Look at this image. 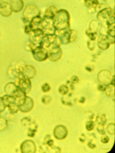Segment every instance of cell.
Returning <instances> with one entry per match:
<instances>
[{"instance_id": "24", "label": "cell", "mask_w": 115, "mask_h": 153, "mask_svg": "<svg viewBox=\"0 0 115 153\" xmlns=\"http://www.w3.org/2000/svg\"><path fill=\"white\" fill-rule=\"evenodd\" d=\"M8 107L10 112L12 114H15V113H17L19 110L18 106L15 102H12V103H10L8 106Z\"/></svg>"}, {"instance_id": "14", "label": "cell", "mask_w": 115, "mask_h": 153, "mask_svg": "<svg viewBox=\"0 0 115 153\" xmlns=\"http://www.w3.org/2000/svg\"><path fill=\"white\" fill-rule=\"evenodd\" d=\"M34 106V102L30 97L27 96L26 100L23 105L18 107L19 110L22 113H28L32 110Z\"/></svg>"}, {"instance_id": "7", "label": "cell", "mask_w": 115, "mask_h": 153, "mask_svg": "<svg viewBox=\"0 0 115 153\" xmlns=\"http://www.w3.org/2000/svg\"><path fill=\"white\" fill-rule=\"evenodd\" d=\"M113 15H114V11L111 8L108 7L100 10L98 13L97 18L98 20L102 23H106L107 20Z\"/></svg>"}, {"instance_id": "39", "label": "cell", "mask_w": 115, "mask_h": 153, "mask_svg": "<svg viewBox=\"0 0 115 153\" xmlns=\"http://www.w3.org/2000/svg\"><path fill=\"white\" fill-rule=\"evenodd\" d=\"M105 85H103V84H101L98 87V89L100 90V91H104V88H105Z\"/></svg>"}, {"instance_id": "36", "label": "cell", "mask_w": 115, "mask_h": 153, "mask_svg": "<svg viewBox=\"0 0 115 153\" xmlns=\"http://www.w3.org/2000/svg\"><path fill=\"white\" fill-rule=\"evenodd\" d=\"M24 30H25V33L26 34H30L31 33V31H32V30L30 25L29 24L25 26Z\"/></svg>"}, {"instance_id": "21", "label": "cell", "mask_w": 115, "mask_h": 153, "mask_svg": "<svg viewBox=\"0 0 115 153\" xmlns=\"http://www.w3.org/2000/svg\"><path fill=\"white\" fill-rule=\"evenodd\" d=\"M99 23L96 20L91 21L89 24V29L87 31L91 33H97V30L99 27Z\"/></svg>"}, {"instance_id": "25", "label": "cell", "mask_w": 115, "mask_h": 153, "mask_svg": "<svg viewBox=\"0 0 115 153\" xmlns=\"http://www.w3.org/2000/svg\"><path fill=\"white\" fill-rule=\"evenodd\" d=\"M8 126L7 120L3 117H0V131H4Z\"/></svg>"}, {"instance_id": "12", "label": "cell", "mask_w": 115, "mask_h": 153, "mask_svg": "<svg viewBox=\"0 0 115 153\" xmlns=\"http://www.w3.org/2000/svg\"><path fill=\"white\" fill-rule=\"evenodd\" d=\"M37 71L35 68L31 65H24L22 69L21 74L27 78L31 79L33 78L36 75Z\"/></svg>"}, {"instance_id": "10", "label": "cell", "mask_w": 115, "mask_h": 153, "mask_svg": "<svg viewBox=\"0 0 115 153\" xmlns=\"http://www.w3.org/2000/svg\"><path fill=\"white\" fill-rule=\"evenodd\" d=\"M22 153H35L37 151V147L35 143L31 140L23 141L21 147Z\"/></svg>"}, {"instance_id": "13", "label": "cell", "mask_w": 115, "mask_h": 153, "mask_svg": "<svg viewBox=\"0 0 115 153\" xmlns=\"http://www.w3.org/2000/svg\"><path fill=\"white\" fill-rule=\"evenodd\" d=\"M15 98V103L19 107L24 103L26 100V94L21 90L18 89L12 95Z\"/></svg>"}, {"instance_id": "37", "label": "cell", "mask_w": 115, "mask_h": 153, "mask_svg": "<svg viewBox=\"0 0 115 153\" xmlns=\"http://www.w3.org/2000/svg\"><path fill=\"white\" fill-rule=\"evenodd\" d=\"M110 139L109 138L108 136H105L104 137H102L101 140V141L103 143H104V144H106V143H108Z\"/></svg>"}, {"instance_id": "35", "label": "cell", "mask_w": 115, "mask_h": 153, "mask_svg": "<svg viewBox=\"0 0 115 153\" xmlns=\"http://www.w3.org/2000/svg\"><path fill=\"white\" fill-rule=\"evenodd\" d=\"M94 41L91 40L89 41L88 42V47L90 49V50H93L95 48V44Z\"/></svg>"}, {"instance_id": "19", "label": "cell", "mask_w": 115, "mask_h": 153, "mask_svg": "<svg viewBox=\"0 0 115 153\" xmlns=\"http://www.w3.org/2000/svg\"><path fill=\"white\" fill-rule=\"evenodd\" d=\"M18 89V87L15 83H9L5 86V92L7 95L12 96L15 92Z\"/></svg>"}, {"instance_id": "38", "label": "cell", "mask_w": 115, "mask_h": 153, "mask_svg": "<svg viewBox=\"0 0 115 153\" xmlns=\"http://www.w3.org/2000/svg\"><path fill=\"white\" fill-rule=\"evenodd\" d=\"M79 81V79L76 76H74L71 79V82L73 84H76Z\"/></svg>"}, {"instance_id": "34", "label": "cell", "mask_w": 115, "mask_h": 153, "mask_svg": "<svg viewBox=\"0 0 115 153\" xmlns=\"http://www.w3.org/2000/svg\"><path fill=\"white\" fill-rule=\"evenodd\" d=\"M6 106L4 104L2 98H0V112H3L5 110L6 108Z\"/></svg>"}, {"instance_id": "3", "label": "cell", "mask_w": 115, "mask_h": 153, "mask_svg": "<svg viewBox=\"0 0 115 153\" xmlns=\"http://www.w3.org/2000/svg\"><path fill=\"white\" fill-rule=\"evenodd\" d=\"M48 58L52 62H57L61 58L62 56V50L60 46L52 45L47 50Z\"/></svg>"}, {"instance_id": "22", "label": "cell", "mask_w": 115, "mask_h": 153, "mask_svg": "<svg viewBox=\"0 0 115 153\" xmlns=\"http://www.w3.org/2000/svg\"><path fill=\"white\" fill-rule=\"evenodd\" d=\"M2 99L6 107H8V106L12 102H15V98L13 96H10V95L7 94V95L3 96Z\"/></svg>"}, {"instance_id": "8", "label": "cell", "mask_w": 115, "mask_h": 153, "mask_svg": "<svg viewBox=\"0 0 115 153\" xmlns=\"http://www.w3.org/2000/svg\"><path fill=\"white\" fill-rule=\"evenodd\" d=\"M97 78L101 84L106 85L111 82L112 78V74L109 71L103 70L98 73Z\"/></svg>"}, {"instance_id": "1", "label": "cell", "mask_w": 115, "mask_h": 153, "mask_svg": "<svg viewBox=\"0 0 115 153\" xmlns=\"http://www.w3.org/2000/svg\"><path fill=\"white\" fill-rule=\"evenodd\" d=\"M70 15L67 10H58L53 19V24L56 31H62L70 29Z\"/></svg>"}, {"instance_id": "15", "label": "cell", "mask_w": 115, "mask_h": 153, "mask_svg": "<svg viewBox=\"0 0 115 153\" xmlns=\"http://www.w3.org/2000/svg\"><path fill=\"white\" fill-rule=\"evenodd\" d=\"M10 4L13 12H20L24 7V2L23 0H10Z\"/></svg>"}, {"instance_id": "5", "label": "cell", "mask_w": 115, "mask_h": 153, "mask_svg": "<svg viewBox=\"0 0 115 153\" xmlns=\"http://www.w3.org/2000/svg\"><path fill=\"white\" fill-rule=\"evenodd\" d=\"M30 35V41L33 43L37 47L41 46L42 40L44 36L42 30L41 29L33 30Z\"/></svg>"}, {"instance_id": "40", "label": "cell", "mask_w": 115, "mask_h": 153, "mask_svg": "<svg viewBox=\"0 0 115 153\" xmlns=\"http://www.w3.org/2000/svg\"><path fill=\"white\" fill-rule=\"evenodd\" d=\"M53 140H47V144L49 146L51 147L53 146Z\"/></svg>"}, {"instance_id": "42", "label": "cell", "mask_w": 115, "mask_h": 153, "mask_svg": "<svg viewBox=\"0 0 115 153\" xmlns=\"http://www.w3.org/2000/svg\"><path fill=\"white\" fill-rule=\"evenodd\" d=\"M103 1H106V0H102Z\"/></svg>"}, {"instance_id": "18", "label": "cell", "mask_w": 115, "mask_h": 153, "mask_svg": "<svg viewBox=\"0 0 115 153\" xmlns=\"http://www.w3.org/2000/svg\"><path fill=\"white\" fill-rule=\"evenodd\" d=\"M58 10L55 6H50L45 10L44 18L48 19L53 20Z\"/></svg>"}, {"instance_id": "23", "label": "cell", "mask_w": 115, "mask_h": 153, "mask_svg": "<svg viewBox=\"0 0 115 153\" xmlns=\"http://www.w3.org/2000/svg\"><path fill=\"white\" fill-rule=\"evenodd\" d=\"M106 122H107V118L105 115L102 114L101 115H99L96 117V122L98 123V125L105 126Z\"/></svg>"}, {"instance_id": "26", "label": "cell", "mask_w": 115, "mask_h": 153, "mask_svg": "<svg viewBox=\"0 0 115 153\" xmlns=\"http://www.w3.org/2000/svg\"><path fill=\"white\" fill-rule=\"evenodd\" d=\"M69 91V88L68 86L66 85H63L60 86L59 89V91L60 94L63 95H66L68 93Z\"/></svg>"}, {"instance_id": "11", "label": "cell", "mask_w": 115, "mask_h": 153, "mask_svg": "<svg viewBox=\"0 0 115 153\" xmlns=\"http://www.w3.org/2000/svg\"><path fill=\"white\" fill-rule=\"evenodd\" d=\"M68 134V131L65 126L63 125L57 126L53 130V135L56 139L62 140L66 138Z\"/></svg>"}, {"instance_id": "32", "label": "cell", "mask_w": 115, "mask_h": 153, "mask_svg": "<svg viewBox=\"0 0 115 153\" xmlns=\"http://www.w3.org/2000/svg\"><path fill=\"white\" fill-rule=\"evenodd\" d=\"M51 101V98L50 96L45 95L42 98V102L45 104H48Z\"/></svg>"}, {"instance_id": "29", "label": "cell", "mask_w": 115, "mask_h": 153, "mask_svg": "<svg viewBox=\"0 0 115 153\" xmlns=\"http://www.w3.org/2000/svg\"><path fill=\"white\" fill-rule=\"evenodd\" d=\"M78 37V33L75 30H70V42L75 41Z\"/></svg>"}, {"instance_id": "2", "label": "cell", "mask_w": 115, "mask_h": 153, "mask_svg": "<svg viewBox=\"0 0 115 153\" xmlns=\"http://www.w3.org/2000/svg\"><path fill=\"white\" fill-rule=\"evenodd\" d=\"M15 84L18 87V89L21 90L26 94H29L31 89V83L29 79L23 76L20 74L15 78Z\"/></svg>"}, {"instance_id": "27", "label": "cell", "mask_w": 115, "mask_h": 153, "mask_svg": "<svg viewBox=\"0 0 115 153\" xmlns=\"http://www.w3.org/2000/svg\"><path fill=\"white\" fill-rule=\"evenodd\" d=\"M108 133L110 135H114L115 134V124L113 123L109 124L107 127Z\"/></svg>"}, {"instance_id": "28", "label": "cell", "mask_w": 115, "mask_h": 153, "mask_svg": "<svg viewBox=\"0 0 115 153\" xmlns=\"http://www.w3.org/2000/svg\"><path fill=\"white\" fill-rule=\"evenodd\" d=\"M36 48H37V47L30 41L26 42L25 48L27 51L32 52Z\"/></svg>"}, {"instance_id": "33", "label": "cell", "mask_w": 115, "mask_h": 153, "mask_svg": "<svg viewBox=\"0 0 115 153\" xmlns=\"http://www.w3.org/2000/svg\"><path fill=\"white\" fill-rule=\"evenodd\" d=\"M42 89L44 92H48L51 90V86L48 83H45L42 86Z\"/></svg>"}, {"instance_id": "4", "label": "cell", "mask_w": 115, "mask_h": 153, "mask_svg": "<svg viewBox=\"0 0 115 153\" xmlns=\"http://www.w3.org/2000/svg\"><path fill=\"white\" fill-rule=\"evenodd\" d=\"M40 15V10L36 6L32 5L27 6L23 12L24 19L25 21L29 23L33 18Z\"/></svg>"}, {"instance_id": "20", "label": "cell", "mask_w": 115, "mask_h": 153, "mask_svg": "<svg viewBox=\"0 0 115 153\" xmlns=\"http://www.w3.org/2000/svg\"><path fill=\"white\" fill-rule=\"evenodd\" d=\"M104 91L107 96L110 97L114 96L115 94V86L113 84H110L106 85L104 88Z\"/></svg>"}, {"instance_id": "41", "label": "cell", "mask_w": 115, "mask_h": 153, "mask_svg": "<svg viewBox=\"0 0 115 153\" xmlns=\"http://www.w3.org/2000/svg\"><path fill=\"white\" fill-rule=\"evenodd\" d=\"M88 146L90 148L94 149L96 147L95 145L92 143V142H89L88 144Z\"/></svg>"}, {"instance_id": "30", "label": "cell", "mask_w": 115, "mask_h": 153, "mask_svg": "<svg viewBox=\"0 0 115 153\" xmlns=\"http://www.w3.org/2000/svg\"><path fill=\"white\" fill-rule=\"evenodd\" d=\"M94 128V123L93 121H90L87 122L86 124V129L87 131H91Z\"/></svg>"}, {"instance_id": "31", "label": "cell", "mask_w": 115, "mask_h": 153, "mask_svg": "<svg viewBox=\"0 0 115 153\" xmlns=\"http://www.w3.org/2000/svg\"><path fill=\"white\" fill-rule=\"evenodd\" d=\"M104 126L102 125H98V127L97 128L98 132L103 135H105L106 134Z\"/></svg>"}, {"instance_id": "16", "label": "cell", "mask_w": 115, "mask_h": 153, "mask_svg": "<svg viewBox=\"0 0 115 153\" xmlns=\"http://www.w3.org/2000/svg\"><path fill=\"white\" fill-rule=\"evenodd\" d=\"M43 20V19L42 18L40 15L33 18L31 20L29 24L32 30L38 29H41L42 30V23Z\"/></svg>"}, {"instance_id": "9", "label": "cell", "mask_w": 115, "mask_h": 153, "mask_svg": "<svg viewBox=\"0 0 115 153\" xmlns=\"http://www.w3.org/2000/svg\"><path fill=\"white\" fill-rule=\"evenodd\" d=\"M13 11L10 4V0H0V14L4 17L11 16Z\"/></svg>"}, {"instance_id": "43", "label": "cell", "mask_w": 115, "mask_h": 153, "mask_svg": "<svg viewBox=\"0 0 115 153\" xmlns=\"http://www.w3.org/2000/svg\"><path fill=\"white\" fill-rule=\"evenodd\" d=\"M0 116H1V112H0Z\"/></svg>"}, {"instance_id": "17", "label": "cell", "mask_w": 115, "mask_h": 153, "mask_svg": "<svg viewBox=\"0 0 115 153\" xmlns=\"http://www.w3.org/2000/svg\"><path fill=\"white\" fill-rule=\"evenodd\" d=\"M109 42L106 35H101L98 41V45L99 48L102 50H106L110 46Z\"/></svg>"}, {"instance_id": "6", "label": "cell", "mask_w": 115, "mask_h": 153, "mask_svg": "<svg viewBox=\"0 0 115 153\" xmlns=\"http://www.w3.org/2000/svg\"><path fill=\"white\" fill-rule=\"evenodd\" d=\"M31 52L33 57L36 61L43 62L48 58L47 50L42 46L36 48Z\"/></svg>"}]
</instances>
